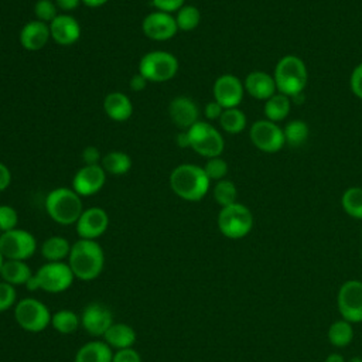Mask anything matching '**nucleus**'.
Returning <instances> with one entry per match:
<instances>
[{
  "label": "nucleus",
  "mask_w": 362,
  "mask_h": 362,
  "mask_svg": "<svg viewBox=\"0 0 362 362\" xmlns=\"http://www.w3.org/2000/svg\"><path fill=\"white\" fill-rule=\"evenodd\" d=\"M349 88L352 90V93L362 100V62H359L351 74L349 78Z\"/></svg>",
  "instance_id": "obj_40"
},
{
  "label": "nucleus",
  "mask_w": 362,
  "mask_h": 362,
  "mask_svg": "<svg viewBox=\"0 0 362 362\" xmlns=\"http://www.w3.org/2000/svg\"><path fill=\"white\" fill-rule=\"evenodd\" d=\"M112 362H141L140 354L132 348H124V349H117L113 352Z\"/></svg>",
  "instance_id": "obj_41"
},
{
  "label": "nucleus",
  "mask_w": 362,
  "mask_h": 362,
  "mask_svg": "<svg viewBox=\"0 0 362 362\" xmlns=\"http://www.w3.org/2000/svg\"><path fill=\"white\" fill-rule=\"evenodd\" d=\"M252 144L263 153H277L286 144L283 129L267 119L256 120L249 130Z\"/></svg>",
  "instance_id": "obj_12"
},
{
  "label": "nucleus",
  "mask_w": 362,
  "mask_h": 362,
  "mask_svg": "<svg viewBox=\"0 0 362 362\" xmlns=\"http://www.w3.org/2000/svg\"><path fill=\"white\" fill-rule=\"evenodd\" d=\"M151 3L156 10L171 14L177 13L185 4V0H151Z\"/></svg>",
  "instance_id": "obj_42"
},
{
  "label": "nucleus",
  "mask_w": 362,
  "mask_h": 362,
  "mask_svg": "<svg viewBox=\"0 0 362 362\" xmlns=\"http://www.w3.org/2000/svg\"><path fill=\"white\" fill-rule=\"evenodd\" d=\"M57 7L62 11H72L79 7L82 0H54Z\"/></svg>",
  "instance_id": "obj_47"
},
{
  "label": "nucleus",
  "mask_w": 362,
  "mask_h": 362,
  "mask_svg": "<svg viewBox=\"0 0 362 362\" xmlns=\"http://www.w3.org/2000/svg\"><path fill=\"white\" fill-rule=\"evenodd\" d=\"M33 276V272L30 266L25 263V260H4V264L1 267L0 277L3 281L11 284V286H25V283Z\"/></svg>",
  "instance_id": "obj_25"
},
{
  "label": "nucleus",
  "mask_w": 362,
  "mask_h": 362,
  "mask_svg": "<svg viewBox=\"0 0 362 362\" xmlns=\"http://www.w3.org/2000/svg\"><path fill=\"white\" fill-rule=\"evenodd\" d=\"M82 161L85 163V165H95V164H100L102 161V156L98 147L95 146H88L82 150Z\"/></svg>",
  "instance_id": "obj_43"
},
{
  "label": "nucleus",
  "mask_w": 362,
  "mask_h": 362,
  "mask_svg": "<svg viewBox=\"0 0 362 362\" xmlns=\"http://www.w3.org/2000/svg\"><path fill=\"white\" fill-rule=\"evenodd\" d=\"M324 362H346V361H345V358H344L341 354L332 352V354H329V355L325 358Z\"/></svg>",
  "instance_id": "obj_49"
},
{
  "label": "nucleus",
  "mask_w": 362,
  "mask_h": 362,
  "mask_svg": "<svg viewBox=\"0 0 362 362\" xmlns=\"http://www.w3.org/2000/svg\"><path fill=\"white\" fill-rule=\"evenodd\" d=\"M139 72L148 82H165L178 72V59L167 51H150L139 62Z\"/></svg>",
  "instance_id": "obj_6"
},
{
  "label": "nucleus",
  "mask_w": 362,
  "mask_h": 362,
  "mask_svg": "<svg viewBox=\"0 0 362 362\" xmlns=\"http://www.w3.org/2000/svg\"><path fill=\"white\" fill-rule=\"evenodd\" d=\"M337 307L341 317L351 324L362 322V281L356 279L341 284L337 294Z\"/></svg>",
  "instance_id": "obj_11"
},
{
  "label": "nucleus",
  "mask_w": 362,
  "mask_h": 362,
  "mask_svg": "<svg viewBox=\"0 0 362 362\" xmlns=\"http://www.w3.org/2000/svg\"><path fill=\"white\" fill-rule=\"evenodd\" d=\"M112 348L105 341H89L75 354V362H112Z\"/></svg>",
  "instance_id": "obj_24"
},
{
  "label": "nucleus",
  "mask_w": 362,
  "mask_h": 362,
  "mask_svg": "<svg viewBox=\"0 0 362 362\" xmlns=\"http://www.w3.org/2000/svg\"><path fill=\"white\" fill-rule=\"evenodd\" d=\"M276 88L280 93L294 98L307 86L308 71L304 61L297 55H284L279 59L273 74Z\"/></svg>",
  "instance_id": "obj_3"
},
{
  "label": "nucleus",
  "mask_w": 362,
  "mask_h": 362,
  "mask_svg": "<svg viewBox=\"0 0 362 362\" xmlns=\"http://www.w3.org/2000/svg\"><path fill=\"white\" fill-rule=\"evenodd\" d=\"M147 83H148V81H147L140 72L134 74V75L130 78V89L134 90V92H140V90L146 89Z\"/></svg>",
  "instance_id": "obj_45"
},
{
  "label": "nucleus",
  "mask_w": 362,
  "mask_h": 362,
  "mask_svg": "<svg viewBox=\"0 0 362 362\" xmlns=\"http://www.w3.org/2000/svg\"><path fill=\"white\" fill-rule=\"evenodd\" d=\"M205 174L208 175V178L211 181H221L226 177L228 174V163L221 157H212V158H206L205 165L202 167Z\"/></svg>",
  "instance_id": "obj_36"
},
{
  "label": "nucleus",
  "mask_w": 362,
  "mask_h": 362,
  "mask_svg": "<svg viewBox=\"0 0 362 362\" xmlns=\"http://www.w3.org/2000/svg\"><path fill=\"white\" fill-rule=\"evenodd\" d=\"M4 256L1 255V252H0V273H1V267H3V264H4Z\"/></svg>",
  "instance_id": "obj_52"
},
{
  "label": "nucleus",
  "mask_w": 362,
  "mask_h": 362,
  "mask_svg": "<svg viewBox=\"0 0 362 362\" xmlns=\"http://www.w3.org/2000/svg\"><path fill=\"white\" fill-rule=\"evenodd\" d=\"M109 0H82V3L90 8H95V7H100L103 4H106Z\"/></svg>",
  "instance_id": "obj_50"
},
{
  "label": "nucleus",
  "mask_w": 362,
  "mask_h": 362,
  "mask_svg": "<svg viewBox=\"0 0 362 362\" xmlns=\"http://www.w3.org/2000/svg\"><path fill=\"white\" fill-rule=\"evenodd\" d=\"M218 229L228 239H242L253 228V215L250 209L239 202L221 208L218 214Z\"/></svg>",
  "instance_id": "obj_5"
},
{
  "label": "nucleus",
  "mask_w": 362,
  "mask_h": 362,
  "mask_svg": "<svg viewBox=\"0 0 362 362\" xmlns=\"http://www.w3.org/2000/svg\"><path fill=\"white\" fill-rule=\"evenodd\" d=\"M16 298H17L16 287L1 280L0 281V313L10 310L13 305H16Z\"/></svg>",
  "instance_id": "obj_39"
},
{
  "label": "nucleus",
  "mask_w": 362,
  "mask_h": 362,
  "mask_svg": "<svg viewBox=\"0 0 362 362\" xmlns=\"http://www.w3.org/2000/svg\"><path fill=\"white\" fill-rule=\"evenodd\" d=\"M34 277L40 290L47 293H62L68 290L74 283V273L68 263L64 262H47L35 273Z\"/></svg>",
  "instance_id": "obj_9"
},
{
  "label": "nucleus",
  "mask_w": 362,
  "mask_h": 362,
  "mask_svg": "<svg viewBox=\"0 0 362 362\" xmlns=\"http://www.w3.org/2000/svg\"><path fill=\"white\" fill-rule=\"evenodd\" d=\"M348 362H362V356H352Z\"/></svg>",
  "instance_id": "obj_51"
},
{
  "label": "nucleus",
  "mask_w": 362,
  "mask_h": 362,
  "mask_svg": "<svg viewBox=\"0 0 362 362\" xmlns=\"http://www.w3.org/2000/svg\"><path fill=\"white\" fill-rule=\"evenodd\" d=\"M175 144H177L180 148H187V147H189V136H188V132H187V130H181L180 133H177V136H175Z\"/></svg>",
  "instance_id": "obj_48"
},
{
  "label": "nucleus",
  "mask_w": 362,
  "mask_h": 362,
  "mask_svg": "<svg viewBox=\"0 0 362 362\" xmlns=\"http://www.w3.org/2000/svg\"><path fill=\"white\" fill-rule=\"evenodd\" d=\"M20 44L27 51H40L51 38L49 24L40 20H31L20 30Z\"/></svg>",
  "instance_id": "obj_20"
},
{
  "label": "nucleus",
  "mask_w": 362,
  "mask_h": 362,
  "mask_svg": "<svg viewBox=\"0 0 362 362\" xmlns=\"http://www.w3.org/2000/svg\"><path fill=\"white\" fill-rule=\"evenodd\" d=\"M45 211L48 216L59 225H74L83 212L82 198L68 187H58L45 197Z\"/></svg>",
  "instance_id": "obj_4"
},
{
  "label": "nucleus",
  "mask_w": 362,
  "mask_h": 362,
  "mask_svg": "<svg viewBox=\"0 0 362 362\" xmlns=\"http://www.w3.org/2000/svg\"><path fill=\"white\" fill-rule=\"evenodd\" d=\"M189 148L205 158L218 157L225 148V141L219 130H216L211 123L198 120L188 130Z\"/></svg>",
  "instance_id": "obj_7"
},
{
  "label": "nucleus",
  "mask_w": 362,
  "mask_h": 362,
  "mask_svg": "<svg viewBox=\"0 0 362 362\" xmlns=\"http://www.w3.org/2000/svg\"><path fill=\"white\" fill-rule=\"evenodd\" d=\"M201 21L199 10L192 4H184L175 14V23L181 31H192Z\"/></svg>",
  "instance_id": "obj_34"
},
{
  "label": "nucleus",
  "mask_w": 362,
  "mask_h": 362,
  "mask_svg": "<svg viewBox=\"0 0 362 362\" xmlns=\"http://www.w3.org/2000/svg\"><path fill=\"white\" fill-rule=\"evenodd\" d=\"M341 205L346 215L362 219V187H349L341 197Z\"/></svg>",
  "instance_id": "obj_33"
},
{
  "label": "nucleus",
  "mask_w": 362,
  "mask_h": 362,
  "mask_svg": "<svg viewBox=\"0 0 362 362\" xmlns=\"http://www.w3.org/2000/svg\"><path fill=\"white\" fill-rule=\"evenodd\" d=\"M11 182V173L8 167L0 161V192L4 191Z\"/></svg>",
  "instance_id": "obj_46"
},
{
  "label": "nucleus",
  "mask_w": 362,
  "mask_h": 362,
  "mask_svg": "<svg viewBox=\"0 0 362 362\" xmlns=\"http://www.w3.org/2000/svg\"><path fill=\"white\" fill-rule=\"evenodd\" d=\"M52 328L59 334H72L81 325V317L72 310H58L51 317Z\"/></svg>",
  "instance_id": "obj_31"
},
{
  "label": "nucleus",
  "mask_w": 362,
  "mask_h": 362,
  "mask_svg": "<svg viewBox=\"0 0 362 362\" xmlns=\"http://www.w3.org/2000/svg\"><path fill=\"white\" fill-rule=\"evenodd\" d=\"M0 235H1V232H0Z\"/></svg>",
  "instance_id": "obj_54"
},
{
  "label": "nucleus",
  "mask_w": 362,
  "mask_h": 362,
  "mask_svg": "<svg viewBox=\"0 0 362 362\" xmlns=\"http://www.w3.org/2000/svg\"><path fill=\"white\" fill-rule=\"evenodd\" d=\"M212 93L214 100H216L223 109L238 107L245 93L243 82L232 74H223L214 82Z\"/></svg>",
  "instance_id": "obj_13"
},
{
  "label": "nucleus",
  "mask_w": 362,
  "mask_h": 362,
  "mask_svg": "<svg viewBox=\"0 0 362 362\" xmlns=\"http://www.w3.org/2000/svg\"><path fill=\"white\" fill-rule=\"evenodd\" d=\"M246 115L239 109V107H229L223 109L221 117H219V124L223 132L229 134H238L242 133L246 127Z\"/></svg>",
  "instance_id": "obj_30"
},
{
  "label": "nucleus",
  "mask_w": 362,
  "mask_h": 362,
  "mask_svg": "<svg viewBox=\"0 0 362 362\" xmlns=\"http://www.w3.org/2000/svg\"><path fill=\"white\" fill-rule=\"evenodd\" d=\"M112 324V311L100 303L88 304L81 314V325L92 337H103Z\"/></svg>",
  "instance_id": "obj_17"
},
{
  "label": "nucleus",
  "mask_w": 362,
  "mask_h": 362,
  "mask_svg": "<svg viewBox=\"0 0 362 362\" xmlns=\"http://www.w3.org/2000/svg\"><path fill=\"white\" fill-rule=\"evenodd\" d=\"M243 88H245V92L249 93V96L257 100H264V102L269 98H272L277 90L273 75L264 71L249 72L243 81Z\"/></svg>",
  "instance_id": "obj_21"
},
{
  "label": "nucleus",
  "mask_w": 362,
  "mask_h": 362,
  "mask_svg": "<svg viewBox=\"0 0 362 362\" xmlns=\"http://www.w3.org/2000/svg\"><path fill=\"white\" fill-rule=\"evenodd\" d=\"M102 168L112 175H123L132 168V158L124 151H109L102 157Z\"/></svg>",
  "instance_id": "obj_28"
},
{
  "label": "nucleus",
  "mask_w": 362,
  "mask_h": 362,
  "mask_svg": "<svg viewBox=\"0 0 362 362\" xmlns=\"http://www.w3.org/2000/svg\"><path fill=\"white\" fill-rule=\"evenodd\" d=\"M71 243L62 236H49L41 245V255L47 262H62L68 259Z\"/></svg>",
  "instance_id": "obj_26"
},
{
  "label": "nucleus",
  "mask_w": 362,
  "mask_h": 362,
  "mask_svg": "<svg viewBox=\"0 0 362 362\" xmlns=\"http://www.w3.org/2000/svg\"><path fill=\"white\" fill-rule=\"evenodd\" d=\"M51 38L59 45H72L81 37V25L78 20L69 14H58L49 23Z\"/></svg>",
  "instance_id": "obj_19"
},
{
  "label": "nucleus",
  "mask_w": 362,
  "mask_h": 362,
  "mask_svg": "<svg viewBox=\"0 0 362 362\" xmlns=\"http://www.w3.org/2000/svg\"><path fill=\"white\" fill-rule=\"evenodd\" d=\"M141 30H143L144 35L148 37L150 40L167 41V40H171L177 34L178 27H177L174 16L156 10L153 13H148L143 18Z\"/></svg>",
  "instance_id": "obj_15"
},
{
  "label": "nucleus",
  "mask_w": 362,
  "mask_h": 362,
  "mask_svg": "<svg viewBox=\"0 0 362 362\" xmlns=\"http://www.w3.org/2000/svg\"><path fill=\"white\" fill-rule=\"evenodd\" d=\"M222 112H223V107L216 100L208 102L204 107V115L208 120H219Z\"/></svg>",
  "instance_id": "obj_44"
},
{
  "label": "nucleus",
  "mask_w": 362,
  "mask_h": 362,
  "mask_svg": "<svg viewBox=\"0 0 362 362\" xmlns=\"http://www.w3.org/2000/svg\"><path fill=\"white\" fill-rule=\"evenodd\" d=\"M361 238H362V229H361Z\"/></svg>",
  "instance_id": "obj_53"
},
{
  "label": "nucleus",
  "mask_w": 362,
  "mask_h": 362,
  "mask_svg": "<svg viewBox=\"0 0 362 362\" xmlns=\"http://www.w3.org/2000/svg\"><path fill=\"white\" fill-rule=\"evenodd\" d=\"M211 180L202 167L195 164H180L170 174V187L173 192L184 201H201L208 189Z\"/></svg>",
  "instance_id": "obj_2"
},
{
  "label": "nucleus",
  "mask_w": 362,
  "mask_h": 362,
  "mask_svg": "<svg viewBox=\"0 0 362 362\" xmlns=\"http://www.w3.org/2000/svg\"><path fill=\"white\" fill-rule=\"evenodd\" d=\"M37 250L34 235L25 229H11L0 235V252L7 260H27Z\"/></svg>",
  "instance_id": "obj_10"
},
{
  "label": "nucleus",
  "mask_w": 362,
  "mask_h": 362,
  "mask_svg": "<svg viewBox=\"0 0 362 362\" xmlns=\"http://www.w3.org/2000/svg\"><path fill=\"white\" fill-rule=\"evenodd\" d=\"M291 109V99L283 93H274L264 102V116L267 120L279 123L284 120Z\"/></svg>",
  "instance_id": "obj_27"
},
{
  "label": "nucleus",
  "mask_w": 362,
  "mask_h": 362,
  "mask_svg": "<svg viewBox=\"0 0 362 362\" xmlns=\"http://www.w3.org/2000/svg\"><path fill=\"white\" fill-rule=\"evenodd\" d=\"M68 266L79 280L90 281L96 279L105 266V253L96 240L78 239L68 256Z\"/></svg>",
  "instance_id": "obj_1"
},
{
  "label": "nucleus",
  "mask_w": 362,
  "mask_h": 362,
  "mask_svg": "<svg viewBox=\"0 0 362 362\" xmlns=\"http://www.w3.org/2000/svg\"><path fill=\"white\" fill-rule=\"evenodd\" d=\"M328 341L335 348H344L351 344L354 338V328L352 324L344 318L334 321L327 332Z\"/></svg>",
  "instance_id": "obj_29"
},
{
  "label": "nucleus",
  "mask_w": 362,
  "mask_h": 362,
  "mask_svg": "<svg viewBox=\"0 0 362 362\" xmlns=\"http://www.w3.org/2000/svg\"><path fill=\"white\" fill-rule=\"evenodd\" d=\"M105 113L115 122H126L133 113V103L123 92H110L103 99Z\"/></svg>",
  "instance_id": "obj_22"
},
{
  "label": "nucleus",
  "mask_w": 362,
  "mask_h": 362,
  "mask_svg": "<svg viewBox=\"0 0 362 362\" xmlns=\"http://www.w3.org/2000/svg\"><path fill=\"white\" fill-rule=\"evenodd\" d=\"M75 226L79 239L96 240L106 232L109 226V215L100 206H90L83 209Z\"/></svg>",
  "instance_id": "obj_14"
},
{
  "label": "nucleus",
  "mask_w": 362,
  "mask_h": 362,
  "mask_svg": "<svg viewBox=\"0 0 362 362\" xmlns=\"http://www.w3.org/2000/svg\"><path fill=\"white\" fill-rule=\"evenodd\" d=\"M168 115L171 122L181 130H188L199 119L197 103L188 96H177L168 105Z\"/></svg>",
  "instance_id": "obj_18"
},
{
  "label": "nucleus",
  "mask_w": 362,
  "mask_h": 362,
  "mask_svg": "<svg viewBox=\"0 0 362 362\" xmlns=\"http://www.w3.org/2000/svg\"><path fill=\"white\" fill-rule=\"evenodd\" d=\"M103 341L110 346L117 349L132 348L136 342V331L133 327L124 322H113L103 335Z\"/></svg>",
  "instance_id": "obj_23"
},
{
  "label": "nucleus",
  "mask_w": 362,
  "mask_h": 362,
  "mask_svg": "<svg viewBox=\"0 0 362 362\" xmlns=\"http://www.w3.org/2000/svg\"><path fill=\"white\" fill-rule=\"evenodd\" d=\"M106 181V171L100 164L82 165L72 178V189L79 197H90L99 192Z\"/></svg>",
  "instance_id": "obj_16"
},
{
  "label": "nucleus",
  "mask_w": 362,
  "mask_h": 362,
  "mask_svg": "<svg viewBox=\"0 0 362 362\" xmlns=\"http://www.w3.org/2000/svg\"><path fill=\"white\" fill-rule=\"evenodd\" d=\"M18 223V214L11 205H0V232L16 229Z\"/></svg>",
  "instance_id": "obj_38"
},
{
  "label": "nucleus",
  "mask_w": 362,
  "mask_h": 362,
  "mask_svg": "<svg viewBox=\"0 0 362 362\" xmlns=\"http://www.w3.org/2000/svg\"><path fill=\"white\" fill-rule=\"evenodd\" d=\"M35 20L49 24L58 16V7L52 0H37L34 4Z\"/></svg>",
  "instance_id": "obj_37"
},
{
  "label": "nucleus",
  "mask_w": 362,
  "mask_h": 362,
  "mask_svg": "<svg viewBox=\"0 0 362 362\" xmlns=\"http://www.w3.org/2000/svg\"><path fill=\"white\" fill-rule=\"evenodd\" d=\"M283 134H284L286 144H288L291 147H298L304 141H307L310 129L305 122H303L300 119H293L286 123V126L283 129Z\"/></svg>",
  "instance_id": "obj_32"
},
{
  "label": "nucleus",
  "mask_w": 362,
  "mask_h": 362,
  "mask_svg": "<svg viewBox=\"0 0 362 362\" xmlns=\"http://www.w3.org/2000/svg\"><path fill=\"white\" fill-rule=\"evenodd\" d=\"M51 317L48 307L34 297L21 298L14 305L16 322L27 332L44 331L51 324Z\"/></svg>",
  "instance_id": "obj_8"
},
{
  "label": "nucleus",
  "mask_w": 362,
  "mask_h": 362,
  "mask_svg": "<svg viewBox=\"0 0 362 362\" xmlns=\"http://www.w3.org/2000/svg\"><path fill=\"white\" fill-rule=\"evenodd\" d=\"M212 194H214V199L216 201V204L221 208L235 204L236 198H238L236 185L230 180H226V178L216 181Z\"/></svg>",
  "instance_id": "obj_35"
}]
</instances>
